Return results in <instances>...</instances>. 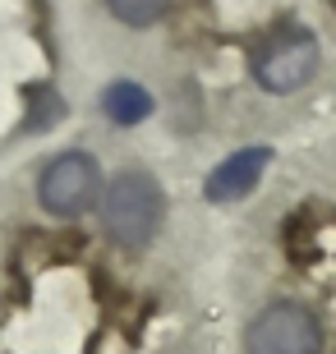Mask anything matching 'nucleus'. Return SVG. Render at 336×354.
I'll return each mask as SVG.
<instances>
[{
    "label": "nucleus",
    "mask_w": 336,
    "mask_h": 354,
    "mask_svg": "<svg viewBox=\"0 0 336 354\" xmlns=\"http://www.w3.org/2000/svg\"><path fill=\"white\" fill-rule=\"evenodd\" d=\"M102 194V171L88 152H60L46 161V171L37 180V198L51 216H78L88 212Z\"/></svg>",
    "instance_id": "4"
},
{
    "label": "nucleus",
    "mask_w": 336,
    "mask_h": 354,
    "mask_svg": "<svg viewBox=\"0 0 336 354\" xmlns=\"http://www.w3.org/2000/svg\"><path fill=\"white\" fill-rule=\"evenodd\" d=\"M102 111L111 124H139V120L152 115V92L134 79H116L102 92Z\"/></svg>",
    "instance_id": "6"
},
{
    "label": "nucleus",
    "mask_w": 336,
    "mask_h": 354,
    "mask_svg": "<svg viewBox=\"0 0 336 354\" xmlns=\"http://www.w3.org/2000/svg\"><path fill=\"white\" fill-rule=\"evenodd\" d=\"M245 354H323V327L304 304H272L249 322Z\"/></svg>",
    "instance_id": "3"
},
{
    "label": "nucleus",
    "mask_w": 336,
    "mask_h": 354,
    "mask_svg": "<svg viewBox=\"0 0 336 354\" xmlns=\"http://www.w3.org/2000/svg\"><path fill=\"white\" fill-rule=\"evenodd\" d=\"M106 10L130 28H152L157 19L170 10V0H106Z\"/></svg>",
    "instance_id": "7"
},
{
    "label": "nucleus",
    "mask_w": 336,
    "mask_h": 354,
    "mask_svg": "<svg viewBox=\"0 0 336 354\" xmlns=\"http://www.w3.org/2000/svg\"><path fill=\"white\" fill-rule=\"evenodd\" d=\"M267 161H272V147H240L226 161H217V171L207 175V184H203V194L212 203H235V198L254 194V184L263 180Z\"/></svg>",
    "instance_id": "5"
},
{
    "label": "nucleus",
    "mask_w": 336,
    "mask_h": 354,
    "mask_svg": "<svg viewBox=\"0 0 336 354\" xmlns=\"http://www.w3.org/2000/svg\"><path fill=\"white\" fill-rule=\"evenodd\" d=\"M313 74H318V37L304 32V28H281L254 55V79L276 97L304 88Z\"/></svg>",
    "instance_id": "2"
},
{
    "label": "nucleus",
    "mask_w": 336,
    "mask_h": 354,
    "mask_svg": "<svg viewBox=\"0 0 336 354\" xmlns=\"http://www.w3.org/2000/svg\"><path fill=\"white\" fill-rule=\"evenodd\" d=\"M161 216H166V194L148 171H120L102 189V225L125 249L152 244V235L161 230Z\"/></svg>",
    "instance_id": "1"
}]
</instances>
